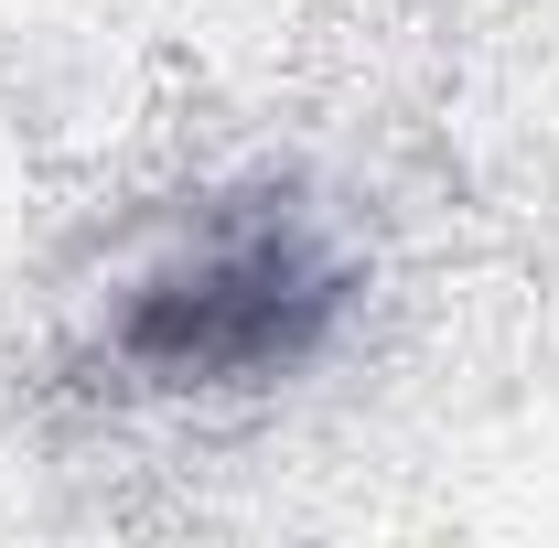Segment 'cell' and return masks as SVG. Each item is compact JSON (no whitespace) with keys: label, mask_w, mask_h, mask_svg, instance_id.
Here are the masks:
<instances>
[{"label":"cell","mask_w":559,"mask_h":548,"mask_svg":"<svg viewBox=\"0 0 559 548\" xmlns=\"http://www.w3.org/2000/svg\"><path fill=\"white\" fill-rule=\"evenodd\" d=\"M334 301H345V270L290 215H248L140 279L119 312V355L151 388H237V377L301 366L334 323Z\"/></svg>","instance_id":"6da1fadb"}]
</instances>
